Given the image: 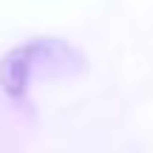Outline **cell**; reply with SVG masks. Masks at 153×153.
Wrapping results in <instances>:
<instances>
[]
</instances>
